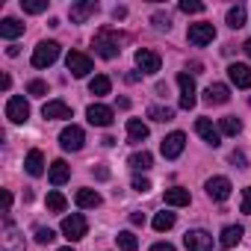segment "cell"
Segmentation results:
<instances>
[{
  "mask_svg": "<svg viewBox=\"0 0 251 251\" xmlns=\"http://www.w3.org/2000/svg\"><path fill=\"white\" fill-rule=\"evenodd\" d=\"M95 50H98V56H103V59H115V56L121 53V48H118V33L109 30V27H103V30L95 36Z\"/></svg>",
  "mask_w": 251,
  "mask_h": 251,
  "instance_id": "6da1fadb",
  "label": "cell"
},
{
  "mask_svg": "<svg viewBox=\"0 0 251 251\" xmlns=\"http://www.w3.org/2000/svg\"><path fill=\"white\" fill-rule=\"evenodd\" d=\"M59 59V45L56 42H39L33 50V65L36 68H48Z\"/></svg>",
  "mask_w": 251,
  "mask_h": 251,
  "instance_id": "7a4b0ae2",
  "label": "cell"
},
{
  "mask_svg": "<svg viewBox=\"0 0 251 251\" xmlns=\"http://www.w3.org/2000/svg\"><path fill=\"white\" fill-rule=\"evenodd\" d=\"M86 230H89V222H86L80 213H71V216H65V219H62V233H65L71 242L83 239V236H86Z\"/></svg>",
  "mask_w": 251,
  "mask_h": 251,
  "instance_id": "3957f363",
  "label": "cell"
},
{
  "mask_svg": "<svg viewBox=\"0 0 251 251\" xmlns=\"http://www.w3.org/2000/svg\"><path fill=\"white\" fill-rule=\"evenodd\" d=\"M83 142H86V133H83V127H77V124H68V127L59 133V145H62V151H80Z\"/></svg>",
  "mask_w": 251,
  "mask_h": 251,
  "instance_id": "277c9868",
  "label": "cell"
},
{
  "mask_svg": "<svg viewBox=\"0 0 251 251\" xmlns=\"http://www.w3.org/2000/svg\"><path fill=\"white\" fill-rule=\"evenodd\" d=\"M6 118H9L12 124H24V121L30 118V103H27L21 95L9 98V100H6Z\"/></svg>",
  "mask_w": 251,
  "mask_h": 251,
  "instance_id": "5b68a950",
  "label": "cell"
},
{
  "mask_svg": "<svg viewBox=\"0 0 251 251\" xmlns=\"http://www.w3.org/2000/svg\"><path fill=\"white\" fill-rule=\"evenodd\" d=\"M183 148H186V136H183L180 130L169 133V136L163 139V145H160V151H163V157H166V160H177V157L183 154Z\"/></svg>",
  "mask_w": 251,
  "mask_h": 251,
  "instance_id": "8992f818",
  "label": "cell"
},
{
  "mask_svg": "<svg viewBox=\"0 0 251 251\" xmlns=\"http://www.w3.org/2000/svg\"><path fill=\"white\" fill-rule=\"evenodd\" d=\"M177 86H180V109H192L195 106V80L186 74V71H180L177 74Z\"/></svg>",
  "mask_w": 251,
  "mask_h": 251,
  "instance_id": "52a82bcc",
  "label": "cell"
},
{
  "mask_svg": "<svg viewBox=\"0 0 251 251\" xmlns=\"http://www.w3.org/2000/svg\"><path fill=\"white\" fill-rule=\"evenodd\" d=\"M213 39H216V27H213V24L204 21V24H192V27H189V42H192L195 48H204V45H210Z\"/></svg>",
  "mask_w": 251,
  "mask_h": 251,
  "instance_id": "ba28073f",
  "label": "cell"
},
{
  "mask_svg": "<svg viewBox=\"0 0 251 251\" xmlns=\"http://www.w3.org/2000/svg\"><path fill=\"white\" fill-rule=\"evenodd\" d=\"M183 242H186V248L189 251H213V236L207 233V230H189L186 236H183Z\"/></svg>",
  "mask_w": 251,
  "mask_h": 251,
  "instance_id": "9c48e42d",
  "label": "cell"
},
{
  "mask_svg": "<svg viewBox=\"0 0 251 251\" xmlns=\"http://www.w3.org/2000/svg\"><path fill=\"white\" fill-rule=\"evenodd\" d=\"M195 133H198L207 145H213V148L222 145V133H219V127H213L210 118H198V121H195Z\"/></svg>",
  "mask_w": 251,
  "mask_h": 251,
  "instance_id": "30bf717a",
  "label": "cell"
},
{
  "mask_svg": "<svg viewBox=\"0 0 251 251\" xmlns=\"http://www.w3.org/2000/svg\"><path fill=\"white\" fill-rule=\"evenodd\" d=\"M136 65H139L142 74H157L160 71V53H154L148 48H139L136 50Z\"/></svg>",
  "mask_w": 251,
  "mask_h": 251,
  "instance_id": "8fae6325",
  "label": "cell"
},
{
  "mask_svg": "<svg viewBox=\"0 0 251 251\" xmlns=\"http://www.w3.org/2000/svg\"><path fill=\"white\" fill-rule=\"evenodd\" d=\"M65 65H68V71H71L74 77H86V74L92 71V59H89L86 53H80V50H71L68 59H65Z\"/></svg>",
  "mask_w": 251,
  "mask_h": 251,
  "instance_id": "7c38bea8",
  "label": "cell"
},
{
  "mask_svg": "<svg viewBox=\"0 0 251 251\" xmlns=\"http://www.w3.org/2000/svg\"><path fill=\"white\" fill-rule=\"evenodd\" d=\"M95 12H98V3H95V0H80V3H71L68 18H71L74 24H83V21H89Z\"/></svg>",
  "mask_w": 251,
  "mask_h": 251,
  "instance_id": "4fadbf2b",
  "label": "cell"
},
{
  "mask_svg": "<svg viewBox=\"0 0 251 251\" xmlns=\"http://www.w3.org/2000/svg\"><path fill=\"white\" fill-rule=\"evenodd\" d=\"M86 118H89V124H95V127H109L112 124V109L103 106V103H92L86 109Z\"/></svg>",
  "mask_w": 251,
  "mask_h": 251,
  "instance_id": "5bb4252c",
  "label": "cell"
},
{
  "mask_svg": "<svg viewBox=\"0 0 251 251\" xmlns=\"http://www.w3.org/2000/svg\"><path fill=\"white\" fill-rule=\"evenodd\" d=\"M207 195L213 201H227L230 198V180L227 177H210L207 180Z\"/></svg>",
  "mask_w": 251,
  "mask_h": 251,
  "instance_id": "9a60e30c",
  "label": "cell"
},
{
  "mask_svg": "<svg viewBox=\"0 0 251 251\" xmlns=\"http://www.w3.org/2000/svg\"><path fill=\"white\" fill-rule=\"evenodd\" d=\"M227 77H230V83H233L236 89H251V68H248V65L233 62V65L227 68Z\"/></svg>",
  "mask_w": 251,
  "mask_h": 251,
  "instance_id": "2e32d148",
  "label": "cell"
},
{
  "mask_svg": "<svg viewBox=\"0 0 251 251\" xmlns=\"http://www.w3.org/2000/svg\"><path fill=\"white\" fill-rule=\"evenodd\" d=\"M68 177H71V166H68L65 160H53L50 169H48V180H50L53 186H62Z\"/></svg>",
  "mask_w": 251,
  "mask_h": 251,
  "instance_id": "e0dca14e",
  "label": "cell"
},
{
  "mask_svg": "<svg viewBox=\"0 0 251 251\" xmlns=\"http://www.w3.org/2000/svg\"><path fill=\"white\" fill-rule=\"evenodd\" d=\"M204 100L207 103H227L230 100V89L225 83H210L207 92H204Z\"/></svg>",
  "mask_w": 251,
  "mask_h": 251,
  "instance_id": "ac0fdd59",
  "label": "cell"
},
{
  "mask_svg": "<svg viewBox=\"0 0 251 251\" xmlns=\"http://www.w3.org/2000/svg\"><path fill=\"white\" fill-rule=\"evenodd\" d=\"M42 115L45 118H71V106L65 103V100H48L45 106H42Z\"/></svg>",
  "mask_w": 251,
  "mask_h": 251,
  "instance_id": "d6986e66",
  "label": "cell"
},
{
  "mask_svg": "<svg viewBox=\"0 0 251 251\" xmlns=\"http://www.w3.org/2000/svg\"><path fill=\"white\" fill-rule=\"evenodd\" d=\"M24 169H27V175L42 177V175H45V154H42L39 148H33V151L27 154V160H24Z\"/></svg>",
  "mask_w": 251,
  "mask_h": 251,
  "instance_id": "ffe728a7",
  "label": "cell"
},
{
  "mask_svg": "<svg viewBox=\"0 0 251 251\" xmlns=\"http://www.w3.org/2000/svg\"><path fill=\"white\" fill-rule=\"evenodd\" d=\"M127 139L130 142H145L148 139V124L139 118H127Z\"/></svg>",
  "mask_w": 251,
  "mask_h": 251,
  "instance_id": "44dd1931",
  "label": "cell"
},
{
  "mask_svg": "<svg viewBox=\"0 0 251 251\" xmlns=\"http://www.w3.org/2000/svg\"><path fill=\"white\" fill-rule=\"evenodd\" d=\"M74 201H77V207H83V210H95V207H100V195H98L95 189H77Z\"/></svg>",
  "mask_w": 251,
  "mask_h": 251,
  "instance_id": "7402d4cb",
  "label": "cell"
},
{
  "mask_svg": "<svg viewBox=\"0 0 251 251\" xmlns=\"http://www.w3.org/2000/svg\"><path fill=\"white\" fill-rule=\"evenodd\" d=\"M242 233H245L242 225H227V227L222 230V236H219V245H222V248H233V245L242 239Z\"/></svg>",
  "mask_w": 251,
  "mask_h": 251,
  "instance_id": "603a6c76",
  "label": "cell"
},
{
  "mask_svg": "<svg viewBox=\"0 0 251 251\" xmlns=\"http://www.w3.org/2000/svg\"><path fill=\"white\" fill-rule=\"evenodd\" d=\"M0 36L3 39H18V36H24V24L18 18H3L0 21Z\"/></svg>",
  "mask_w": 251,
  "mask_h": 251,
  "instance_id": "cb8c5ba5",
  "label": "cell"
},
{
  "mask_svg": "<svg viewBox=\"0 0 251 251\" xmlns=\"http://www.w3.org/2000/svg\"><path fill=\"white\" fill-rule=\"evenodd\" d=\"M109 89H112V83H109V77H106V74H98V77H92V80H89V92H92L95 98L109 95Z\"/></svg>",
  "mask_w": 251,
  "mask_h": 251,
  "instance_id": "d4e9b609",
  "label": "cell"
},
{
  "mask_svg": "<svg viewBox=\"0 0 251 251\" xmlns=\"http://www.w3.org/2000/svg\"><path fill=\"white\" fill-rule=\"evenodd\" d=\"M127 163H130L133 172H148V169L154 166V157H151V151H136Z\"/></svg>",
  "mask_w": 251,
  "mask_h": 251,
  "instance_id": "484cf974",
  "label": "cell"
},
{
  "mask_svg": "<svg viewBox=\"0 0 251 251\" xmlns=\"http://www.w3.org/2000/svg\"><path fill=\"white\" fill-rule=\"evenodd\" d=\"M166 204L169 207H186L189 204V192L180 189V186H172V189H166Z\"/></svg>",
  "mask_w": 251,
  "mask_h": 251,
  "instance_id": "4316f807",
  "label": "cell"
},
{
  "mask_svg": "<svg viewBox=\"0 0 251 251\" xmlns=\"http://www.w3.org/2000/svg\"><path fill=\"white\" fill-rule=\"evenodd\" d=\"M239 130H242V121H239V118H233V115L219 118V133H225V136H236Z\"/></svg>",
  "mask_w": 251,
  "mask_h": 251,
  "instance_id": "83f0119b",
  "label": "cell"
},
{
  "mask_svg": "<svg viewBox=\"0 0 251 251\" xmlns=\"http://www.w3.org/2000/svg\"><path fill=\"white\" fill-rule=\"evenodd\" d=\"M227 27H233V30L245 27V6L242 3H236V6L227 9Z\"/></svg>",
  "mask_w": 251,
  "mask_h": 251,
  "instance_id": "f1b7e54d",
  "label": "cell"
},
{
  "mask_svg": "<svg viewBox=\"0 0 251 251\" xmlns=\"http://www.w3.org/2000/svg\"><path fill=\"white\" fill-rule=\"evenodd\" d=\"M172 227H175V213L163 210V213H157V216H154V230L166 233V230H172Z\"/></svg>",
  "mask_w": 251,
  "mask_h": 251,
  "instance_id": "f546056e",
  "label": "cell"
},
{
  "mask_svg": "<svg viewBox=\"0 0 251 251\" xmlns=\"http://www.w3.org/2000/svg\"><path fill=\"white\" fill-rule=\"evenodd\" d=\"M115 242H118L121 251H136V248H139V239H136L130 230H121V233L115 236Z\"/></svg>",
  "mask_w": 251,
  "mask_h": 251,
  "instance_id": "4dcf8cb0",
  "label": "cell"
},
{
  "mask_svg": "<svg viewBox=\"0 0 251 251\" xmlns=\"http://www.w3.org/2000/svg\"><path fill=\"white\" fill-rule=\"evenodd\" d=\"M148 118H154V121H172L175 118V109L172 106H151L148 109Z\"/></svg>",
  "mask_w": 251,
  "mask_h": 251,
  "instance_id": "1f68e13d",
  "label": "cell"
},
{
  "mask_svg": "<svg viewBox=\"0 0 251 251\" xmlns=\"http://www.w3.org/2000/svg\"><path fill=\"white\" fill-rule=\"evenodd\" d=\"M65 207H68V201H65V195H62V192H48V210L62 213Z\"/></svg>",
  "mask_w": 251,
  "mask_h": 251,
  "instance_id": "d6a6232c",
  "label": "cell"
},
{
  "mask_svg": "<svg viewBox=\"0 0 251 251\" xmlns=\"http://www.w3.org/2000/svg\"><path fill=\"white\" fill-rule=\"evenodd\" d=\"M21 9L30 12V15H39L48 9V0H21Z\"/></svg>",
  "mask_w": 251,
  "mask_h": 251,
  "instance_id": "836d02e7",
  "label": "cell"
},
{
  "mask_svg": "<svg viewBox=\"0 0 251 251\" xmlns=\"http://www.w3.org/2000/svg\"><path fill=\"white\" fill-rule=\"evenodd\" d=\"M207 6L201 3V0H180V12H186V15H198V12H204Z\"/></svg>",
  "mask_w": 251,
  "mask_h": 251,
  "instance_id": "e575fe53",
  "label": "cell"
},
{
  "mask_svg": "<svg viewBox=\"0 0 251 251\" xmlns=\"http://www.w3.org/2000/svg\"><path fill=\"white\" fill-rule=\"evenodd\" d=\"M53 239H56V233H53L50 227H36V242H39V245H50Z\"/></svg>",
  "mask_w": 251,
  "mask_h": 251,
  "instance_id": "d590c367",
  "label": "cell"
},
{
  "mask_svg": "<svg viewBox=\"0 0 251 251\" xmlns=\"http://www.w3.org/2000/svg\"><path fill=\"white\" fill-rule=\"evenodd\" d=\"M27 92H30L33 98H45V95H48V83H42V80H33V83L27 86Z\"/></svg>",
  "mask_w": 251,
  "mask_h": 251,
  "instance_id": "8d00e7d4",
  "label": "cell"
},
{
  "mask_svg": "<svg viewBox=\"0 0 251 251\" xmlns=\"http://www.w3.org/2000/svg\"><path fill=\"white\" fill-rule=\"evenodd\" d=\"M151 21H154V27H157V30H172V18H169V15H163V12H157Z\"/></svg>",
  "mask_w": 251,
  "mask_h": 251,
  "instance_id": "74e56055",
  "label": "cell"
},
{
  "mask_svg": "<svg viewBox=\"0 0 251 251\" xmlns=\"http://www.w3.org/2000/svg\"><path fill=\"white\" fill-rule=\"evenodd\" d=\"M133 189L136 192H148L151 189V180L148 177H133Z\"/></svg>",
  "mask_w": 251,
  "mask_h": 251,
  "instance_id": "f35d334b",
  "label": "cell"
},
{
  "mask_svg": "<svg viewBox=\"0 0 251 251\" xmlns=\"http://www.w3.org/2000/svg\"><path fill=\"white\" fill-rule=\"evenodd\" d=\"M242 213H248V216H251V186H248V189H242Z\"/></svg>",
  "mask_w": 251,
  "mask_h": 251,
  "instance_id": "ab89813d",
  "label": "cell"
},
{
  "mask_svg": "<svg viewBox=\"0 0 251 251\" xmlns=\"http://www.w3.org/2000/svg\"><path fill=\"white\" fill-rule=\"evenodd\" d=\"M230 163H236L239 169H245V154H239V151H233V154H230Z\"/></svg>",
  "mask_w": 251,
  "mask_h": 251,
  "instance_id": "60d3db41",
  "label": "cell"
},
{
  "mask_svg": "<svg viewBox=\"0 0 251 251\" xmlns=\"http://www.w3.org/2000/svg\"><path fill=\"white\" fill-rule=\"evenodd\" d=\"M112 18H115V21H121V18H127V9H124V6H115V9H112Z\"/></svg>",
  "mask_w": 251,
  "mask_h": 251,
  "instance_id": "b9f144b4",
  "label": "cell"
},
{
  "mask_svg": "<svg viewBox=\"0 0 251 251\" xmlns=\"http://www.w3.org/2000/svg\"><path fill=\"white\" fill-rule=\"evenodd\" d=\"M151 251H175V245H169V242H157V245H151Z\"/></svg>",
  "mask_w": 251,
  "mask_h": 251,
  "instance_id": "7bdbcfd3",
  "label": "cell"
},
{
  "mask_svg": "<svg viewBox=\"0 0 251 251\" xmlns=\"http://www.w3.org/2000/svg\"><path fill=\"white\" fill-rule=\"evenodd\" d=\"M130 222H133V225H145V216H142V213H130Z\"/></svg>",
  "mask_w": 251,
  "mask_h": 251,
  "instance_id": "ee69618b",
  "label": "cell"
},
{
  "mask_svg": "<svg viewBox=\"0 0 251 251\" xmlns=\"http://www.w3.org/2000/svg\"><path fill=\"white\" fill-rule=\"evenodd\" d=\"M95 175H98V177H100V180H106V177H109V169H103V166H100V169H98V172H95Z\"/></svg>",
  "mask_w": 251,
  "mask_h": 251,
  "instance_id": "f6af8a7d",
  "label": "cell"
},
{
  "mask_svg": "<svg viewBox=\"0 0 251 251\" xmlns=\"http://www.w3.org/2000/svg\"><path fill=\"white\" fill-rule=\"evenodd\" d=\"M9 83H12V80H9V74H3V77H0V89H9Z\"/></svg>",
  "mask_w": 251,
  "mask_h": 251,
  "instance_id": "bcb514c9",
  "label": "cell"
},
{
  "mask_svg": "<svg viewBox=\"0 0 251 251\" xmlns=\"http://www.w3.org/2000/svg\"><path fill=\"white\" fill-rule=\"evenodd\" d=\"M242 50H245V56H248V59H251V39H248V42H245V45H242Z\"/></svg>",
  "mask_w": 251,
  "mask_h": 251,
  "instance_id": "7dc6e473",
  "label": "cell"
},
{
  "mask_svg": "<svg viewBox=\"0 0 251 251\" xmlns=\"http://www.w3.org/2000/svg\"><path fill=\"white\" fill-rule=\"evenodd\" d=\"M59 251H74V248H59Z\"/></svg>",
  "mask_w": 251,
  "mask_h": 251,
  "instance_id": "c3c4849f",
  "label": "cell"
},
{
  "mask_svg": "<svg viewBox=\"0 0 251 251\" xmlns=\"http://www.w3.org/2000/svg\"><path fill=\"white\" fill-rule=\"evenodd\" d=\"M248 103H251V100H248Z\"/></svg>",
  "mask_w": 251,
  "mask_h": 251,
  "instance_id": "681fc988",
  "label": "cell"
}]
</instances>
